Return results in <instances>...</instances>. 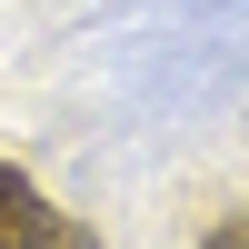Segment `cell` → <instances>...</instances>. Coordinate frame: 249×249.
Masks as SVG:
<instances>
[{
    "label": "cell",
    "mask_w": 249,
    "mask_h": 249,
    "mask_svg": "<svg viewBox=\"0 0 249 249\" xmlns=\"http://www.w3.org/2000/svg\"><path fill=\"white\" fill-rule=\"evenodd\" d=\"M0 249H100V230L70 219V210H50V199L0 160Z\"/></svg>",
    "instance_id": "obj_1"
},
{
    "label": "cell",
    "mask_w": 249,
    "mask_h": 249,
    "mask_svg": "<svg viewBox=\"0 0 249 249\" xmlns=\"http://www.w3.org/2000/svg\"><path fill=\"white\" fill-rule=\"evenodd\" d=\"M210 249H249V210H239V219H219V230H210Z\"/></svg>",
    "instance_id": "obj_2"
}]
</instances>
